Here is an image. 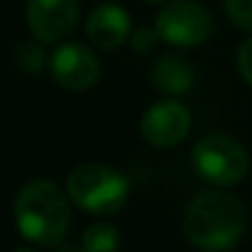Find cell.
I'll list each match as a JSON object with an SVG mask.
<instances>
[{"instance_id": "obj_1", "label": "cell", "mask_w": 252, "mask_h": 252, "mask_svg": "<svg viewBox=\"0 0 252 252\" xmlns=\"http://www.w3.org/2000/svg\"><path fill=\"white\" fill-rule=\"evenodd\" d=\"M15 223L20 235L34 245H62L71 225L66 193L49 179L27 181L15 198Z\"/></svg>"}, {"instance_id": "obj_2", "label": "cell", "mask_w": 252, "mask_h": 252, "mask_svg": "<svg viewBox=\"0 0 252 252\" xmlns=\"http://www.w3.org/2000/svg\"><path fill=\"white\" fill-rule=\"evenodd\" d=\"M184 233L201 250L225 252L245 233V208L228 191H203L184 213Z\"/></svg>"}, {"instance_id": "obj_3", "label": "cell", "mask_w": 252, "mask_h": 252, "mask_svg": "<svg viewBox=\"0 0 252 252\" xmlns=\"http://www.w3.org/2000/svg\"><path fill=\"white\" fill-rule=\"evenodd\" d=\"M66 193L86 213L113 216L125 206L130 193V181L115 167L100 162H86L69 174Z\"/></svg>"}, {"instance_id": "obj_4", "label": "cell", "mask_w": 252, "mask_h": 252, "mask_svg": "<svg viewBox=\"0 0 252 252\" xmlns=\"http://www.w3.org/2000/svg\"><path fill=\"white\" fill-rule=\"evenodd\" d=\"M191 162L196 174L213 186H233L245 179L250 169L248 150L230 135L213 132L196 142Z\"/></svg>"}, {"instance_id": "obj_5", "label": "cell", "mask_w": 252, "mask_h": 252, "mask_svg": "<svg viewBox=\"0 0 252 252\" xmlns=\"http://www.w3.org/2000/svg\"><path fill=\"white\" fill-rule=\"evenodd\" d=\"M155 27L171 47H198L213 34V17L198 2L171 0L159 10Z\"/></svg>"}, {"instance_id": "obj_6", "label": "cell", "mask_w": 252, "mask_h": 252, "mask_svg": "<svg viewBox=\"0 0 252 252\" xmlns=\"http://www.w3.org/2000/svg\"><path fill=\"white\" fill-rule=\"evenodd\" d=\"M27 27L37 42L52 44L64 39L79 20V0H27Z\"/></svg>"}, {"instance_id": "obj_7", "label": "cell", "mask_w": 252, "mask_h": 252, "mask_svg": "<svg viewBox=\"0 0 252 252\" xmlns=\"http://www.w3.org/2000/svg\"><path fill=\"white\" fill-rule=\"evenodd\" d=\"M49 71L54 81L69 91H86L98 81L100 62L98 57L79 42H64L49 57Z\"/></svg>"}, {"instance_id": "obj_8", "label": "cell", "mask_w": 252, "mask_h": 252, "mask_svg": "<svg viewBox=\"0 0 252 252\" xmlns=\"http://www.w3.org/2000/svg\"><path fill=\"white\" fill-rule=\"evenodd\" d=\"M191 130V110L181 100H159L140 120L142 137L155 147H174Z\"/></svg>"}, {"instance_id": "obj_9", "label": "cell", "mask_w": 252, "mask_h": 252, "mask_svg": "<svg viewBox=\"0 0 252 252\" xmlns=\"http://www.w3.org/2000/svg\"><path fill=\"white\" fill-rule=\"evenodd\" d=\"M132 32L130 15L118 5H100L86 20V37L98 49H118Z\"/></svg>"}, {"instance_id": "obj_10", "label": "cell", "mask_w": 252, "mask_h": 252, "mask_svg": "<svg viewBox=\"0 0 252 252\" xmlns=\"http://www.w3.org/2000/svg\"><path fill=\"white\" fill-rule=\"evenodd\" d=\"M152 84L159 93L186 95L196 86V69L179 54H164L152 66Z\"/></svg>"}, {"instance_id": "obj_11", "label": "cell", "mask_w": 252, "mask_h": 252, "mask_svg": "<svg viewBox=\"0 0 252 252\" xmlns=\"http://www.w3.org/2000/svg\"><path fill=\"white\" fill-rule=\"evenodd\" d=\"M84 252H118L120 248V233L110 223H93L84 233Z\"/></svg>"}, {"instance_id": "obj_12", "label": "cell", "mask_w": 252, "mask_h": 252, "mask_svg": "<svg viewBox=\"0 0 252 252\" xmlns=\"http://www.w3.org/2000/svg\"><path fill=\"white\" fill-rule=\"evenodd\" d=\"M15 62L20 69L30 71V74H39L47 57H44V49L39 44H20L17 52H15Z\"/></svg>"}, {"instance_id": "obj_13", "label": "cell", "mask_w": 252, "mask_h": 252, "mask_svg": "<svg viewBox=\"0 0 252 252\" xmlns=\"http://www.w3.org/2000/svg\"><path fill=\"white\" fill-rule=\"evenodd\" d=\"M228 17L245 32H252V0H223Z\"/></svg>"}, {"instance_id": "obj_14", "label": "cell", "mask_w": 252, "mask_h": 252, "mask_svg": "<svg viewBox=\"0 0 252 252\" xmlns=\"http://www.w3.org/2000/svg\"><path fill=\"white\" fill-rule=\"evenodd\" d=\"M159 32H157V27L152 30V27H140V30H135L132 34H130V44H132V49L137 52V54H152L155 49H157V44H159Z\"/></svg>"}, {"instance_id": "obj_15", "label": "cell", "mask_w": 252, "mask_h": 252, "mask_svg": "<svg viewBox=\"0 0 252 252\" xmlns=\"http://www.w3.org/2000/svg\"><path fill=\"white\" fill-rule=\"evenodd\" d=\"M238 71L252 86V37L245 39L240 44V49H238Z\"/></svg>"}, {"instance_id": "obj_16", "label": "cell", "mask_w": 252, "mask_h": 252, "mask_svg": "<svg viewBox=\"0 0 252 252\" xmlns=\"http://www.w3.org/2000/svg\"><path fill=\"white\" fill-rule=\"evenodd\" d=\"M57 252H84V250H76V248H71V245H64V248H59Z\"/></svg>"}, {"instance_id": "obj_17", "label": "cell", "mask_w": 252, "mask_h": 252, "mask_svg": "<svg viewBox=\"0 0 252 252\" xmlns=\"http://www.w3.org/2000/svg\"><path fill=\"white\" fill-rule=\"evenodd\" d=\"M15 252H39V250H34V248H17Z\"/></svg>"}, {"instance_id": "obj_18", "label": "cell", "mask_w": 252, "mask_h": 252, "mask_svg": "<svg viewBox=\"0 0 252 252\" xmlns=\"http://www.w3.org/2000/svg\"><path fill=\"white\" fill-rule=\"evenodd\" d=\"M145 2H150V5H159V2H167V0H145Z\"/></svg>"}]
</instances>
